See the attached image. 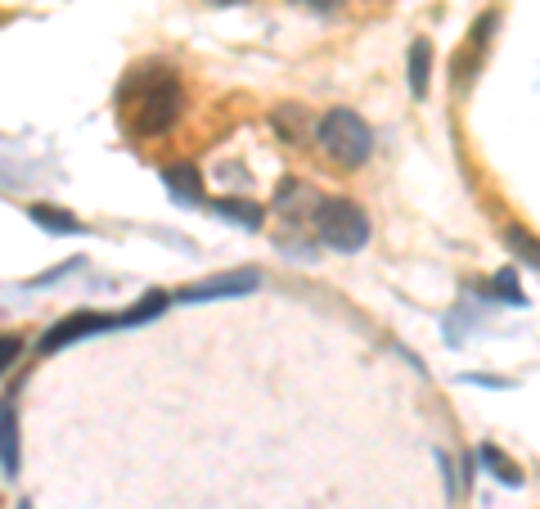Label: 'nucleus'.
I'll list each match as a JSON object with an SVG mask.
<instances>
[{
    "instance_id": "dca6fc26",
    "label": "nucleus",
    "mask_w": 540,
    "mask_h": 509,
    "mask_svg": "<svg viewBox=\"0 0 540 509\" xmlns=\"http://www.w3.org/2000/svg\"><path fill=\"white\" fill-rule=\"evenodd\" d=\"M18 356H23V338H18V334H0V374H5Z\"/></svg>"
},
{
    "instance_id": "412c9836",
    "label": "nucleus",
    "mask_w": 540,
    "mask_h": 509,
    "mask_svg": "<svg viewBox=\"0 0 540 509\" xmlns=\"http://www.w3.org/2000/svg\"><path fill=\"white\" fill-rule=\"evenodd\" d=\"M293 5H306V10H315V14H333L342 0H293Z\"/></svg>"
},
{
    "instance_id": "a211bd4d",
    "label": "nucleus",
    "mask_w": 540,
    "mask_h": 509,
    "mask_svg": "<svg viewBox=\"0 0 540 509\" xmlns=\"http://www.w3.org/2000/svg\"><path fill=\"white\" fill-rule=\"evenodd\" d=\"M77 266H81V257H72V262L54 266V271H45V275H36V280H32V284H27V289H50V284H54V280H63V275H68V271H77Z\"/></svg>"
},
{
    "instance_id": "39448f33",
    "label": "nucleus",
    "mask_w": 540,
    "mask_h": 509,
    "mask_svg": "<svg viewBox=\"0 0 540 509\" xmlns=\"http://www.w3.org/2000/svg\"><path fill=\"white\" fill-rule=\"evenodd\" d=\"M261 289V271H230L216 275V280L189 284V289L176 293V302H216V298H248V293Z\"/></svg>"
},
{
    "instance_id": "2eb2a0df",
    "label": "nucleus",
    "mask_w": 540,
    "mask_h": 509,
    "mask_svg": "<svg viewBox=\"0 0 540 509\" xmlns=\"http://www.w3.org/2000/svg\"><path fill=\"white\" fill-rule=\"evenodd\" d=\"M495 298H504L509 307H522L527 298L518 293V275H513V271H500V275H495Z\"/></svg>"
},
{
    "instance_id": "7ed1b4c3",
    "label": "nucleus",
    "mask_w": 540,
    "mask_h": 509,
    "mask_svg": "<svg viewBox=\"0 0 540 509\" xmlns=\"http://www.w3.org/2000/svg\"><path fill=\"white\" fill-rule=\"evenodd\" d=\"M315 235L333 248V253H360L369 244V217L351 199H320L311 212Z\"/></svg>"
},
{
    "instance_id": "4468645a",
    "label": "nucleus",
    "mask_w": 540,
    "mask_h": 509,
    "mask_svg": "<svg viewBox=\"0 0 540 509\" xmlns=\"http://www.w3.org/2000/svg\"><path fill=\"white\" fill-rule=\"evenodd\" d=\"M167 311V293H149V298H140L131 311H122L117 316V325L122 329H131V325H144V320H153V316H162Z\"/></svg>"
},
{
    "instance_id": "f257e3e1",
    "label": "nucleus",
    "mask_w": 540,
    "mask_h": 509,
    "mask_svg": "<svg viewBox=\"0 0 540 509\" xmlns=\"http://www.w3.org/2000/svg\"><path fill=\"white\" fill-rule=\"evenodd\" d=\"M185 109V91L171 68H135L122 82V118L135 136H167Z\"/></svg>"
},
{
    "instance_id": "f3484780",
    "label": "nucleus",
    "mask_w": 540,
    "mask_h": 509,
    "mask_svg": "<svg viewBox=\"0 0 540 509\" xmlns=\"http://www.w3.org/2000/svg\"><path fill=\"white\" fill-rule=\"evenodd\" d=\"M504 239H509L513 248H522V257H527V266H536V244H531V235H527V230L509 226V230H504Z\"/></svg>"
},
{
    "instance_id": "6e6552de",
    "label": "nucleus",
    "mask_w": 540,
    "mask_h": 509,
    "mask_svg": "<svg viewBox=\"0 0 540 509\" xmlns=\"http://www.w3.org/2000/svg\"><path fill=\"white\" fill-rule=\"evenodd\" d=\"M18 464H23V455H18V415L9 401H0V469L9 478H18Z\"/></svg>"
},
{
    "instance_id": "9d476101",
    "label": "nucleus",
    "mask_w": 540,
    "mask_h": 509,
    "mask_svg": "<svg viewBox=\"0 0 540 509\" xmlns=\"http://www.w3.org/2000/svg\"><path fill=\"white\" fill-rule=\"evenodd\" d=\"M207 208L221 221H239L243 230H261V217H266V208H261V203H248V199H212Z\"/></svg>"
},
{
    "instance_id": "ddd939ff",
    "label": "nucleus",
    "mask_w": 540,
    "mask_h": 509,
    "mask_svg": "<svg viewBox=\"0 0 540 509\" xmlns=\"http://www.w3.org/2000/svg\"><path fill=\"white\" fill-rule=\"evenodd\" d=\"M477 460H482V464H486V473H495V478H500L504 487H522V469L500 451V446L482 442V446H477Z\"/></svg>"
},
{
    "instance_id": "20e7f679",
    "label": "nucleus",
    "mask_w": 540,
    "mask_h": 509,
    "mask_svg": "<svg viewBox=\"0 0 540 509\" xmlns=\"http://www.w3.org/2000/svg\"><path fill=\"white\" fill-rule=\"evenodd\" d=\"M108 329H122L117 325V316H104V311H77V316H68V320H59V325H50L41 334V356H50V352H59V347H72V343H81V338H90V334H108Z\"/></svg>"
},
{
    "instance_id": "4be33fe9",
    "label": "nucleus",
    "mask_w": 540,
    "mask_h": 509,
    "mask_svg": "<svg viewBox=\"0 0 540 509\" xmlns=\"http://www.w3.org/2000/svg\"><path fill=\"white\" fill-rule=\"evenodd\" d=\"M212 5H243V0H212Z\"/></svg>"
},
{
    "instance_id": "0eeeda50",
    "label": "nucleus",
    "mask_w": 540,
    "mask_h": 509,
    "mask_svg": "<svg viewBox=\"0 0 540 509\" xmlns=\"http://www.w3.org/2000/svg\"><path fill=\"white\" fill-rule=\"evenodd\" d=\"M162 185L171 190V199L185 203V208H194V203H203V176H198L194 163H176L162 172Z\"/></svg>"
},
{
    "instance_id": "f03ea898",
    "label": "nucleus",
    "mask_w": 540,
    "mask_h": 509,
    "mask_svg": "<svg viewBox=\"0 0 540 509\" xmlns=\"http://www.w3.org/2000/svg\"><path fill=\"white\" fill-rule=\"evenodd\" d=\"M315 145H320L324 154L333 158V163L360 167V163H369V154H374V131L365 127V118H360V113L329 109L320 118V127H315Z\"/></svg>"
},
{
    "instance_id": "1a4fd4ad",
    "label": "nucleus",
    "mask_w": 540,
    "mask_h": 509,
    "mask_svg": "<svg viewBox=\"0 0 540 509\" xmlns=\"http://www.w3.org/2000/svg\"><path fill=\"white\" fill-rule=\"evenodd\" d=\"M270 127H275L293 149H302L306 136H311V118H306V109H297V104H284V109L270 113Z\"/></svg>"
},
{
    "instance_id": "aec40b11",
    "label": "nucleus",
    "mask_w": 540,
    "mask_h": 509,
    "mask_svg": "<svg viewBox=\"0 0 540 509\" xmlns=\"http://www.w3.org/2000/svg\"><path fill=\"white\" fill-rule=\"evenodd\" d=\"M464 383H473V388H509V379H491V374H464Z\"/></svg>"
},
{
    "instance_id": "6ab92c4d",
    "label": "nucleus",
    "mask_w": 540,
    "mask_h": 509,
    "mask_svg": "<svg viewBox=\"0 0 540 509\" xmlns=\"http://www.w3.org/2000/svg\"><path fill=\"white\" fill-rule=\"evenodd\" d=\"M437 464H441V478H446V496H450V505H455V496H459L455 464H450V455H446V451H437Z\"/></svg>"
},
{
    "instance_id": "9b49d317",
    "label": "nucleus",
    "mask_w": 540,
    "mask_h": 509,
    "mask_svg": "<svg viewBox=\"0 0 540 509\" xmlns=\"http://www.w3.org/2000/svg\"><path fill=\"white\" fill-rule=\"evenodd\" d=\"M27 217H32L41 230H50V235H81V230H86L77 217H72V212L50 208V203H36V208H27Z\"/></svg>"
},
{
    "instance_id": "f8f14e48",
    "label": "nucleus",
    "mask_w": 540,
    "mask_h": 509,
    "mask_svg": "<svg viewBox=\"0 0 540 509\" xmlns=\"http://www.w3.org/2000/svg\"><path fill=\"white\" fill-rule=\"evenodd\" d=\"M428 73H432V41L414 37V46H410V91H414V100L428 95Z\"/></svg>"
},
{
    "instance_id": "423d86ee",
    "label": "nucleus",
    "mask_w": 540,
    "mask_h": 509,
    "mask_svg": "<svg viewBox=\"0 0 540 509\" xmlns=\"http://www.w3.org/2000/svg\"><path fill=\"white\" fill-rule=\"evenodd\" d=\"M315 203H320V199H315V194L306 190V181H297V176H288V181L275 190V212H279V217H288L293 226L311 217Z\"/></svg>"
},
{
    "instance_id": "5701e85b",
    "label": "nucleus",
    "mask_w": 540,
    "mask_h": 509,
    "mask_svg": "<svg viewBox=\"0 0 540 509\" xmlns=\"http://www.w3.org/2000/svg\"><path fill=\"white\" fill-rule=\"evenodd\" d=\"M18 509H32V500H18Z\"/></svg>"
}]
</instances>
